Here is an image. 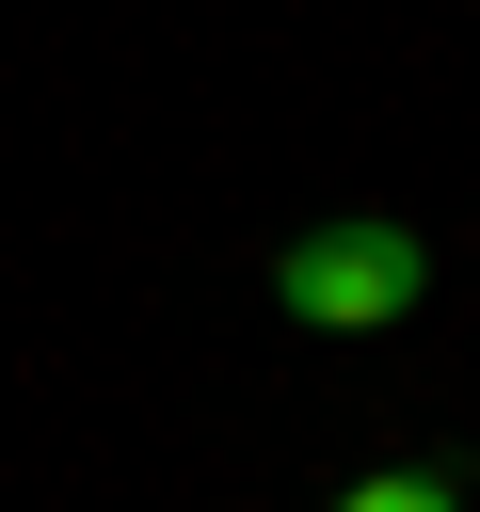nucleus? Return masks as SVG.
Segmentation results:
<instances>
[{
    "instance_id": "f257e3e1",
    "label": "nucleus",
    "mask_w": 480,
    "mask_h": 512,
    "mask_svg": "<svg viewBox=\"0 0 480 512\" xmlns=\"http://www.w3.org/2000/svg\"><path fill=\"white\" fill-rule=\"evenodd\" d=\"M416 288H432V240H416V224H384V208L304 224V240L272 256V304H288L304 336H384V320H416Z\"/></svg>"
},
{
    "instance_id": "f03ea898",
    "label": "nucleus",
    "mask_w": 480,
    "mask_h": 512,
    "mask_svg": "<svg viewBox=\"0 0 480 512\" xmlns=\"http://www.w3.org/2000/svg\"><path fill=\"white\" fill-rule=\"evenodd\" d=\"M336 512H464V496H448V480H432V464H368V480H352V496H336Z\"/></svg>"
}]
</instances>
